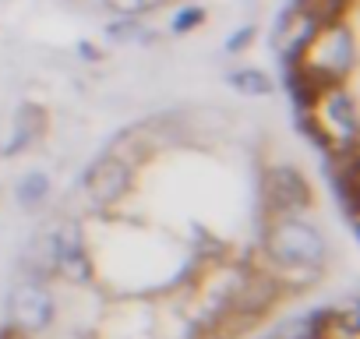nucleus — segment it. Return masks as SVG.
<instances>
[{
  "label": "nucleus",
  "instance_id": "obj_6",
  "mask_svg": "<svg viewBox=\"0 0 360 339\" xmlns=\"http://www.w3.org/2000/svg\"><path fill=\"white\" fill-rule=\"evenodd\" d=\"M314 29H318V22H314L304 8L286 11V18L276 25V50H279L286 60H297V57L307 53V46L314 43Z\"/></svg>",
  "mask_w": 360,
  "mask_h": 339
},
{
  "label": "nucleus",
  "instance_id": "obj_15",
  "mask_svg": "<svg viewBox=\"0 0 360 339\" xmlns=\"http://www.w3.org/2000/svg\"><path fill=\"white\" fill-rule=\"evenodd\" d=\"M251 36H255V29H240V32H237V36H233V39L226 43V50H230V53H237V50H244V46L251 43Z\"/></svg>",
  "mask_w": 360,
  "mask_h": 339
},
{
  "label": "nucleus",
  "instance_id": "obj_2",
  "mask_svg": "<svg viewBox=\"0 0 360 339\" xmlns=\"http://www.w3.org/2000/svg\"><path fill=\"white\" fill-rule=\"evenodd\" d=\"M265 251L272 262L290 265V269H321L328 248L325 237L318 234V226L304 223V219H276L265 234Z\"/></svg>",
  "mask_w": 360,
  "mask_h": 339
},
{
  "label": "nucleus",
  "instance_id": "obj_14",
  "mask_svg": "<svg viewBox=\"0 0 360 339\" xmlns=\"http://www.w3.org/2000/svg\"><path fill=\"white\" fill-rule=\"evenodd\" d=\"M110 36H113V39H134V36H148V32H145V29H134V25H113Z\"/></svg>",
  "mask_w": 360,
  "mask_h": 339
},
{
  "label": "nucleus",
  "instance_id": "obj_4",
  "mask_svg": "<svg viewBox=\"0 0 360 339\" xmlns=\"http://www.w3.org/2000/svg\"><path fill=\"white\" fill-rule=\"evenodd\" d=\"M131 188V170L117 155H103L89 174H85V191L96 205H113L127 195Z\"/></svg>",
  "mask_w": 360,
  "mask_h": 339
},
{
  "label": "nucleus",
  "instance_id": "obj_9",
  "mask_svg": "<svg viewBox=\"0 0 360 339\" xmlns=\"http://www.w3.org/2000/svg\"><path fill=\"white\" fill-rule=\"evenodd\" d=\"M230 85H233L237 92H244V96H269V92H272L269 75H262V71H255V68L233 71V75H230Z\"/></svg>",
  "mask_w": 360,
  "mask_h": 339
},
{
  "label": "nucleus",
  "instance_id": "obj_3",
  "mask_svg": "<svg viewBox=\"0 0 360 339\" xmlns=\"http://www.w3.org/2000/svg\"><path fill=\"white\" fill-rule=\"evenodd\" d=\"M8 314L18 332H43L53 321V297L39 279H22L8 297Z\"/></svg>",
  "mask_w": 360,
  "mask_h": 339
},
{
  "label": "nucleus",
  "instance_id": "obj_7",
  "mask_svg": "<svg viewBox=\"0 0 360 339\" xmlns=\"http://www.w3.org/2000/svg\"><path fill=\"white\" fill-rule=\"evenodd\" d=\"M339 321V314L332 311H311V314H297V318H286L272 339H328L332 325Z\"/></svg>",
  "mask_w": 360,
  "mask_h": 339
},
{
  "label": "nucleus",
  "instance_id": "obj_11",
  "mask_svg": "<svg viewBox=\"0 0 360 339\" xmlns=\"http://www.w3.org/2000/svg\"><path fill=\"white\" fill-rule=\"evenodd\" d=\"M46 191H50V181H46L43 174H29V177L18 184V202H22V205H39V202L46 198Z\"/></svg>",
  "mask_w": 360,
  "mask_h": 339
},
{
  "label": "nucleus",
  "instance_id": "obj_1",
  "mask_svg": "<svg viewBox=\"0 0 360 339\" xmlns=\"http://www.w3.org/2000/svg\"><path fill=\"white\" fill-rule=\"evenodd\" d=\"M36 262L43 272H57L68 283H89L92 279V262L85 251V237L78 223H60L53 230H46L36 248H32Z\"/></svg>",
  "mask_w": 360,
  "mask_h": 339
},
{
  "label": "nucleus",
  "instance_id": "obj_5",
  "mask_svg": "<svg viewBox=\"0 0 360 339\" xmlns=\"http://www.w3.org/2000/svg\"><path fill=\"white\" fill-rule=\"evenodd\" d=\"M265 198L276 212H297L304 205H311V188L307 181L290 166H279L265 177Z\"/></svg>",
  "mask_w": 360,
  "mask_h": 339
},
{
  "label": "nucleus",
  "instance_id": "obj_10",
  "mask_svg": "<svg viewBox=\"0 0 360 339\" xmlns=\"http://www.w3.org/2000/svg\"><path fill=\"white\" fill-rule=\"evenodd\" d=\"M328 117H332L328 124H332V127L339 124V127L346 131V138H349V134L356 131V113H353V103H349L346 96H339V92H335V96L328 99Z\"/></svg>",
  "mask_w": 360,
  "mask_h": 339
},
{
  "label": "nucleus",
  "instance_id": "obj_12",
  "mask_svg": "<svg viewBox=\"0 0 360 339\" xmlns=\"http://www.w3.org/2000/svg\"><path fill=\"white\" fill-rule=\"evenodd\" d=\"M103 4L110 8V11H117V15H124V18H131V15H145V11H152V8H159L162 0H103Z\"/></svg>",
  "mask_w": 360,
  "mask_h": 339
},
{
  "label": "nucleus",
  "instance_id": "obj_13",
  "mask_svg": "<svg viewBox=\"0 0 360 339\" xmlns=\"http://www.w3.org/2000/svg\"><path fill=\"white\" fill-rule=\"evenodd\" d=\"M202 22H205V11L202 8H184V11L173 18V32H188V29H195Z\"/></svg>",
  "mask_w": 360,
  "mask_h": 339
},
{
  "label": "nucleus",
  "instance_id": "obj_8",
  "mask_svg": "<svg viewBox=\"0 0 360 339\" xmlns=\"http://www.w3.org/2000/svg\"><path fill=\"white\" fill-rule=\"evenodd\" d=\"M39 131H43V110L39 106H22L18 110V120H15V138L8 141V155H15L25 145H32Z\"/></svg>",
  "mask_w": 360,
  "mask_h": 339
}]
</instances>
